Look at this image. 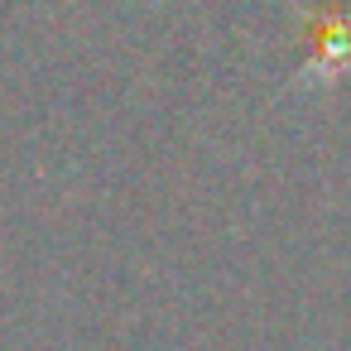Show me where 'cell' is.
<instances>
[{"mask_svg": "<svg viewBox=\"0 0 351 351\" xmlns=\"http://www.w3.org/2000/svg\"><path fill=\"white\" fill-rule=\"evenodd\" d=\"M303 25L313 29V44H317V53H313V63H308V82H332V77H341V73H351V15H341V10H332V15H313V10H303Z\"/></svg>", "mask_w": 351, "mask_h": 351, "instance_id": "1", "label": "cell"}]
</instances>
